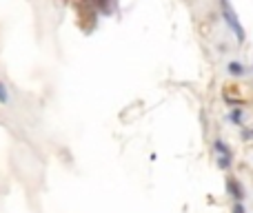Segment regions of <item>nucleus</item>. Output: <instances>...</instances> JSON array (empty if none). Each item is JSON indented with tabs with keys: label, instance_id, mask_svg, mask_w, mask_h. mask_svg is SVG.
<instances>
[{
	"label": "nucleus",
	"instance_id": "nucleus-2",
	"mask_svg": "<svg viewBox=\"0 0 253 213\" xmlns=\"http://www.w3.org/2000/svg\"><path fill=\"white\" fill-rule=\"evenodd\" d=\"M213 151H215V158H218V167H220V169H222V171L231 169V165H233V151H231V147H229L224 140H220V138L213 140Z\"/></svg>",
	"mask_w": 253,
	"mask_h": 213
},
{
	"label": "nucleus",
	"instance_id": "nucleus-6",
	"mask_svg": "<svg viewBox=\"0 0 253 213\" xmlns=\"http://www.w3.org/2000/svg\"><path fill=\"white\" fill-rule=\"evenodd\" d=\"M9 100H11V93H9V87L0 80V105H9Z\"/></svg>",
	"mask_w": 253,
	"mask_h": 213
},
{
	"label": "nucleus",
	"instance_id": "nucleus-5",
	"mask_svg": "<svg viewBox=\"0 0 253 213\" xmlns=\"http://www.w3.org/2000/svg\"><path fill=\"white\" fill-rule=\"evenodd\" d=\"M229 122H233L236 127H245V109L233 107L231 111H229Z\"/></svg>",
	"mask_w": 253,
	"mask_h": 213
},
{
	"label": "nucleus",
	"instance_id": "nucleus-3",
	"mask_svg": "<svg viewBox=\"0 0 253 213\" xmlns=\"http://www.w3.org/2000/svg\"><path fill=\"white\" fill-rule=\"evenodd\" d=\"M224 187H227L229 196L233 198V202H242L247 198V191H245V187H242V182L238 178H233V175H229V178H227Z\"/></svg>",
	"mask_w": 253,
	"mask_h": 213
},
{
	"label": "nucleus",
	"instance_id": "nucleus-8",
	"mask_svg": "<svg viewBox=\"0 0 253 213\" xmlns=\"http://www.w3.org/2000/svg\"><path fill=\"white\" fill-rule=\"evenodd\" d=\"M242 138H245V140H253V129H245V131H242Z\"/></svg>",
	"mask_w": 253,
	"mask_h": 213
},
{
	"label": "nucleus",
	"instance_id": "nucleus-4",
	"mask_svg": "<svg viewBox=\"0 0 253 213\" xmlns=\"http://www.w3.org/2000/svg\"><path fill=\"white\" fill-rule=\"evenodd\" d=\"M227 71H229V76H233V78H242V76H247V67L242 65V62H238V60L229 62Z\"/></svg>",
	"mask_w": 253,
	"mask_h": 213
},
{
	"label": "nucleus",
	"instance_id": "nucleus-1",
	"mask_svg": "<svg viewBox=\"0 0 253 213\" xmlns=\"http://www.w3.org/2000/svg\"><path fill=\"white\" fill-rule=\"evenodd\" d=\"M220 13H222L224 25H227L229 29H231V34H233V36H236L238 44H245V40H247V31H245V27H242L240 18H238L236 9H233L231 0H220Z\"/></svg>",
	"mask_w": 253,
	"mask_h": 213
},
{
	"label": "nucleus",
	"instance_id": "nucleus-7",
	"mask_svg": "<svg viewBox=\"0 0 253 213\" xmlns=\"http://www.w3.org/2000/svg\"><path fill=\"white\" fill-rule=\"evenodd\" d=\"M231 213H247V209H245V205H242V202H233Z\"/></svg>",
	"mask_w": 253,
	"mask_h": 213
}]
</instances>
